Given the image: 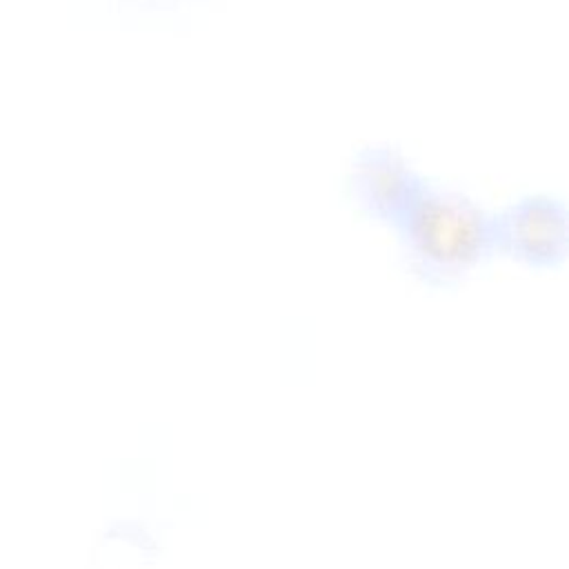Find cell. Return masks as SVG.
I'll return each instance as SVG.
<instances>
[{"label": "cell", "mask_w": 569, "mask_h": 569, "mask_svg": "<svg viewBox=\"0 0 569 569\" xmlns=\"http://www.w3.org/2000/svg\"><path fill=\"white\" fill-rule=\"evenodd\" d=\"M396 229L409 269L433 287L456 284L496 251L491 216L469 196L429 182Z\"/></svg>", "instance_id": "6da1fadb"}, {"label": "cell", "mask_w": 569, "mask_h": 569, "mask_svg": "<svg viewBox=\"0 0 569 569\" xmlns=\"http://www.w3.org/2000/svg\"><path fill=\"white\" fill-rule=\"evenodd\" d=\"M493 247L531 267H553L569 249L565 202L551 196H527L491 216Z\"/></svg>", "instance_id": "7a4b0ae2"}, {"label": "cell", "mask_w": 569, "mask_h": 569, "mask_svg": "<svg viewBox=\"0 0 569 569\" xmlns=\"http://www.w3.org/2000/svg\"><path fill=\"white\" fill-rule=\"evenodd\" d=\"M233 0H102L122 24L156 33H189L222 16Z\"/></svg>", "instance_id": "277c9868"}, {"label": "cell", "mask_w": 569, "mask_h": 569, "mask_svg": "<svg viewBox=\"0 0 569 569\" xmlns=\"http://www.w3.org/2000/svg\"><path fill=\"white\" fill-rule=\"evenodd\" d=\"M422 178L409 167L402 153L389 144L365 147L349 173L356 202L371 216L398 224L422 187Z\"/></svg>", "instance_id": "3957f363"}]
</instances>
